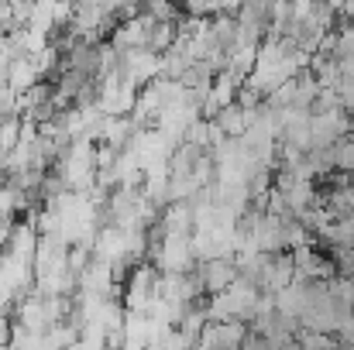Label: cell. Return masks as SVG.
<instances>
[{
  "label": "cell",
  "mask_w": 354,
  "mask_h": 350,
  "mask_svg": "<svg viewBox=\"0 0 354 350\" xmlns=\"http://www.w3.org/2000/svg\"><path fill=\"white\" fill-rule=\"evenodd\" d=\"M7 340H10V320L0 316V344H7Z\"/></svg>",
  "instance_id": "6da1fadb"
}]
</instances>
